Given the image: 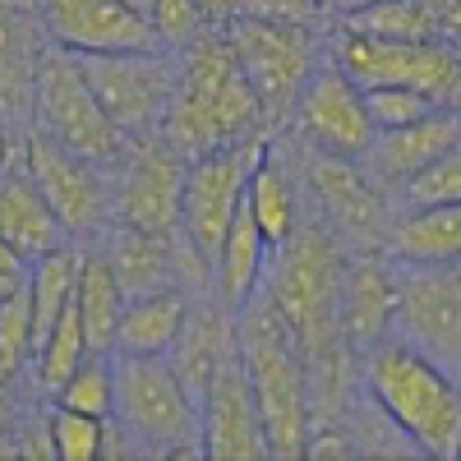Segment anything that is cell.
Masks as SVG:
<instances>
[{
    "mask_svg": "<svg viewBox=\"0 0 461 461\" xmlns=\"http://www.w3.org/2000/svg\"><path fill=\"white\" fill-rule=\"evenodd\" d=\"M199 10H203L208 28H230L245 14V0H199Z\"/></svg>",
    "mask_w": 461,
    "mask_h": 461,
    "instance_id": "obj_37",
    "label": "cell"
},
{
    "mask_svg": "<svg viewBox=\"0 0 461 461\" xmlns=\"http://www.w3.org/2000/svg\"><path fill=\"white\" fill-rule=\"evenodd\" d=\"M185 167L189 158L167 143V134H139L125 143L111 176V212L115 221L139 230H180L185 212Z\"/></svg>",
    "mask_w": 461,
    "mask_h": 461,
    "instance_id": "obj_11",
    "label": "cell"
},
{
    "mask_svg": "<svg viewBox=\"0 0 461 461\" xmlns=\"http://www.w3.org/2000/svg\"><path fill=\"white\" fill-rule=\"evenodd\" d=\"M51 447L56 461H97L111 452V420L69 411V406H51Z\"/></svg>",
    "mask_w": 461,
    "mask_h": 461,
    "instance_id": "obj_31",
    "label": "cell"
},
{
    "mask_svg": "<svg viewBox=\"0 0 461 461\" xmlns=\"http://www.w3.org/2000/svg\"><path fill=\"white\" fill-rule=\"evenodd\" d=\"M365 97H369V115L378 130H397V125H411L420 115L438 111L434 97L415 93V88H365Z\"/></svg>",
    "mask_w": 461,
    "mask_h": 461,
    "instance_id": "obj_35",
    "label": "cell"
},
{
    "mask_svg": "<svg viewBox=\"0 0 461 461\" xmlns=\"http://www.w3.org/2000/svg\"><path fill=\"white\" fill-rule=\"evenodd\" d=\"M93 356V341H88V328H84V314H79V300L51 323L47 337H37V351H32V378L47 397H56L60 383L79 369L84 360Z\"/></svg>",
    "mask_w": 461,
    "mask_h": 461,
    "instance_id": "obj_29",
    "label": "cell"
},
{
    "mask_svg": "<svg viewBox=\"0 0 461 461\" xmlns=\"http://www.w3.org/2000/svg\"><path fill=\"white\" fill-rule=\"evenodd\" d=\"M443 37H447V42H461V0L443 14Z\"/></svg>",
    "mask_w": 461,
    "mask_h": 461,
    "instance_id": "obj_39",
    "label": "cell"
},
{
    "mask_svg": "<svg viewBox=\"0 0 461 461\" xmlns=\"http://www.w3.org/2000/svg\"><path fill=\"white\" fill-rule=\"evenodd\" d=\"M397 263L369 249L360 258H346L341 277V341H351L356 351H369L374 341L393 337L397 323Z\"/></svg>",
    "mask_w": 461,
    "mask_h": 461,
    "instance_id": "obj_18",
    "label": "cell"
},
{
    "mask_svg": "<svg viewBox=\"0 0 461 461\" xmlns=\"http://www.w3.org/2000/svg\"><path fill=\"white\" fill-rule=\"evenodd\" d=\"M189 310H194V291H185V286L134 295L125 304L115 356H171V346L180 341V328H185Z\"/></svg>",
    "mask_w": 461,
    "mask_h": 461,
    "instance_id": "obj_24",
    "label": "cell"
},
{
    "mask_svg": "<svg viewBox=\"0 0 461 461\" xmlns=\"http://www.w3.org/2000/svg\"><path fill=\"white\" fill-rule=\"evenodd\" d=\"M84 79L93 84L102 111L130 139L162 134L180 88V51H111V56H79Z\"/></svg>",
    "mask_w": 461,
    "mask_h": 461,
    "instance_id": "obj_9",
    "label": "cell"
},
{
    "mask_svg": "<svg viewBox=\"0 0 461 461\" xmlns=\"http://www.w3.org/2000/svg\"><path fill=\"white\" fill-rule=\"evenodd\" d=\"M341 277L346 258L332 240V226L300 221V230L273 249L263 277V295L273 300V310L286 319L295 332L300 351L310 356V369L323 360H337L341 346Z\"/></svg>",
    "mask_w": 461,
    "mask_h": 461,
    "instance_id": "obj_4",
    "label": "cell"
},
{
    "mask_svg": "<svg viewBox=\"0 0 461 461\" xmlns=\"http://www.w3.org/2000/svg\"><path fill=\"white\" fill-rule=\"evenodd\" d=\"M226 32L230 51H236L245 79L254 84L267 121H277V115L295 111L304 84H310V74L319 69L314 65V32L304 28H282V23H263V19H249L240 14Z\"/></svg>",
    "mask_w": 461,
    "mask_h": 461,
    "instance_id": "obj_13",
    "label": "cell"
},
{
    "mask_svg": "<svg viewBox=\"0 0 461 461\" xmlns=\"http://www.w3.org/2000/svg\"><path fill=\"white\" fill-rule=\"evenodd\" d=\"M245 203H249V212L258 217V226H263V236H267V245H273V249H282L295 230H300V189H295V176H291L286 162H282L277 139L267 143L263 162L254 167V180H249Z\"/></svg>",
    "mask_w": 461,
    "mask_h": 461,
    "instance_id": "obj_25",
    "label": "cell"
},
{
    "mask_svg": "<svg viewBox=\"0 0 461 461\" xmlns=\"http://www.w3.org/2000/svg\"><path fill=\"white\" fill-rule=\"evenodd\" d=\"M84 245L69 240L42 258H32V282H28V295H32V323H37V337H47L51 323L74 304L79 295V277H84Z\"/></svg>",
    "mask_w": 461,
    "mask_h": 461,
    "instance_id": "obj_27",
    "label": "cell"
},
{
    "mask_svg": "<svg viewBox=\"0 0 461 461\" xmlns=\"http://www.w3.org/2000/svg\"><path fill=\"white\" fill-rule=\"evenodd\" d=\"M332 60L360 88H415L447 111H461V51L447 37H429V42H378V37L337 28Z\"/></svg>",
    "mask_w": 461,
    "mask_h": 461,
    "instance_id": "obj_7",
    "label": "cell"
},
{
    "mask_svg": "<svg viewBox=\"0 0 461 461\" xmlns=\"http://www.w3.org/2000/svg\"><path fill=\"white\" fill-rule=\"evenodd\" d=\"M240 351V319L236 310L217 295H194V310H189L185 328H180V341L171 346V365L176 374L185 378V388L203 397L208 383L217 378V369Z\"/></svg>",
    "mask_w": 461,
    "mask_h": 461,
    "instance_id": "obj_20",
    "label": "cell"
},
{
    "mask_svg": "<svg viewBox=\"0 0 461 461\" xmlns=\"http://www.w3.org/2000/svg\"><path fill=\"white\" fill-rule=\"evenodd\" d=\"M74 300H79V314H84L93 351L115 356V337H121V319H125L130 291L121 286V277H115V267L106 263L102 249L84 254V277H79V295H74Z\"/></svg>",
    "mask_w": 461,
    "mask_h": 461,
    "instance_id": "obj_26",
    "label": "cell"
},
{
    "mask_svg": "<svg viewBox=\"0 0 461 461\" xmlns=\"http://www.w3.org/2000/svg\"><path fill=\"white\" fill-rule=\"evenodd\" d=\"M393 337L461 378V263H397Z\"/></svg>",
    "mask_w": 461,
    "mask_h": 461,
    "instance_id": "obj_12",
    "label": "cell"
},
{
    "mask_svg": "<svg viewBox=\"0 0 461 461\" xmlns=\"http://www.w3.org/2000/svg\"><path fill=\"white\" fill-rule=\"evenodd\" d=\"M369 5H378V0H328V10H332L337 19H346V14H360V10H369Z\"/></svg>",
    "mask_w": 461,
    "mask_h": 461,
    "instance_id": "obj_38",
    "label": "cell"
},
{
    "mask_svg": "<svg viewBox=\"0 0 461 461\" xmlns=\"http://www.w3.org/2000/svg\"><path fill=\"white\" fill-rule=\"evenodd\" d=\"M28 176L37 180V189L47 194V203L56 208V217L65 221L69 240H102L115 226L111 212V176L106 167L69 152L65 143H56L42 130H28L19 139Z\"/></svg>",
    "mask_w": 461,
    "mask_h": 461,
    "instance_id": "obj_10",
    "label": "cell"
},
{
    "mask_svg": "<svg viewBox=\"0 0 461 461\" xmlns=\"http://www.w3.org/2000/svg\"><path fill=\"white\" fill-rule=\"evenodd\" d=\"M456 51H461V42H456Z\"/></svg>",
    "mask_w": 461,
    "mask_h": 461,
    "instance_id": "obj_43",
    "label": "cell"
},
{
    "mask_svg": "<svg viewBox=\"0 0 461 461\" xmlns=\"http://www.w3.org/2000/svg\"><path fill=\"white\" fill-rule=\"evenodd\" d=\"M369 406L388 420L420 456H452L461 434V378L420 356L402 337H383L365 351Z\"/></svg>",
    "mask_w": 461,
    "mask_h": 461,
    "instance_id": "obj_2",
    "label": "cell"
},
{
    "mask_svg": "<svg viewBox=\"0 0 461 461\" xmlns=\"http://www.w3.org/2000/svg\"><path fill=\"white\" fill-rule=\"evenodd\" d=\"M383 254L393 263H461V203L406 208L388 221Z\"/></svg>",
    "mask_w": 461,
    "mask_h": 461,
    "instance_id": "obj_22",
    "label": "cell"
},
{
    "mask_svg": "<svg viewBox=\"0 0 461 461\" xmlns=\"http://www.w3.org/2000/svg\"><path fill=\"white\" fill-rule=\"evenodd\" d=\"M267 143H273L267 134H254V139H240V143L199 152V158H189V167H185V212H180V230L194 240V249H199L208 263H217L230 221H236L240 208H245L254 167L263 162Z\"/></svg>",
    "mask_w": 461,
    "mask_h": 461,
    "instance_id": "obj_8",
    "label": "cell"
},
{
    "mask_svg": "<svg viewBox=\"0 0 461 461\" xmlns=\"http://www.w3.org/2000/svg\"><path fill=\"white\" fill-rule=\"evenodd\" d=\"M42 32L69 56L162 51V32L130 0H42Z\"/></svg>",
    "mask_w": 461,
    "mask_h": 461,
    "instance_id": "obj_15",
    "label": "cell"
},
{
    "mask_svg": "<svg viewBox=\"0 0 461 461\" xmlns=\"http://www.w3.org/2000/svg\"><path fill=\"white\" fill-rule=\"evenodd\" d=\"M461 139V111H429L411 125L397 130H378L374 148L365 152V171L383 185V189H402L406 180H415L429 162H438L443 152Z\"/></svg>",
    "mask_w": 461,
    "mask_h": 461,
    "instance_id": "obj_19",
    "label": "cell"
},
{
    "mask_svg": "<svg viewBox=\"0 0 461 461\" xmlns=\"http://www.w3.org/2000/svg\"><path fill=\"white\" fill-rule=\"evenodd\" d=\"M0 240L23 249L28 258H42V254L69 245L65 221L56 217V208L47 203V194L28 176L19 139H14V162H10L5 180H0Z\"/></svg>",
    "mask_w": 461,
    "mask_h": 461,
    "instance_id": "obj_21",
    "label": "cell"
},
{
    "mask_svg": "<svg viewBox=\"0 0 461 461\" xmlns=\"http://www.w3.org/2000/svg\"><path fill=\"white\" fill-rule=\"evenodd\" d=\"M130 5H139V10L148 14V10H152V0H130Z\"/></svg>",
    "mask_w": 461,
    "mask_h": 461,
    "instance_id": "obj_41",
    "label": "cell"
},
{
    "mask_svg": "<svg viewBox=\"0 0 461 461\" xmlns=\"http://www.w3.org/2000/svg\"><path fill=\"white\" fill-rule=\"evenodd\" d=\"M28 111H32V130L51 134L56 143H65L69 152H79V158L97 167H115L130 143V134L102 111L93 84L84 79L79 56H69L60 47L37 56Z\"/></svg>",
    "mask_w": 461,
    "mask_h": 461,
    "instance_id": "obj_6",
    "label": "cell"
},
{
    "mask_svg": "<svg viewBox=\"0 0 461 461\" xmlns=\"http://www.w3.org/2000/svg\"><path fill=\"white\" fill-rule=\"evenodd\" d=\"M148 19H152V28L162 32L167 51H185L189 42H199V37L208 32V19L199 10V0H152Z\"/></svg>",
    "mask_w": 461,
    "mask_h": 461,
    "instance_id": "obj_34",
    "label": "cell"
},
{
    "mask_svg": "<svg viewBox=\"0 0 461 461\" xmlns=\"http://www.w3.org/2000/svg\"><path fill=\"white\" fill-rule=\"evenodd\" d=\"M245 14L263 23H282V28H304L314 32L319 19L328 14V0H245Z\"/></svg>",
    "mask_w": 461,
    "mask_h": 461,
    "instance_id": "obj_36",
    "label": "cell"
},
{
    "mask_svg": "<svg viewBox=\"0 0 461 461\" xmlns=\"http://www.w3.org/2000/svg\"><path fill=\"white\" fill-rule=\"evenodd\" d=\"M32 351H37L32 295L28 291L0 295V369H5V378H14L23 365H32Z\"/></svg>",
    "mask_w": 461,
    "mask_h": 461,
    "instance_id": "obj_32",
    "label": "cell"
},
{
    "mask_svg": "<svg viewBox=\"0 0 461 461\" xmlns=\"http://www.w3.org/2000/svg\"><path fill=\"white\" fill-rule=\"evenodd\" d=\"M51 402L56 406H69V411H84V415H97V420H111L115 415V356L93 351L56 388Z\"/></svg>",
    "mask_w": 461,
    "mask_h": 461,
    "instance_id": "obj_30",
    "label": "cell"
},
{
    "mask_svg": "<svg viewBox=\"0 0 461 461\" xmlns=\"http://www.w3.org/2000/svg\"><path fill=\"white\" fill-rule=\"evenodd\" d=\"M267 263H273V245H267L258 217H254L249 203H245L240 217L230 221L226 240H221V254H217V263H212V286H217V295L230 304V310H245V304L263 291Z\"/></svg>",
    "mask_w": 461,
    "mask_h": 461,
    "instance_id": "obj_23",
    "label": "cell"
},
{
    "mask_svg": "<svg viewBox=\"0 0 461 461\" xmlns=\"http://www.w3.org/2000/svg\"><path fill=\"white\" fill-rule=\"evenodd\" d=\"M300 180H304V194L323 212V221L332 226V236L341 230V236L360 240L365 249H383L393 217H388V203H383V185L365 171V162L314 152L304 162Z\"/></svg>",
    "mask_w": 461,
    "mask_h": 461,
    "instance_id": "obj_16",
    "label": "cell"
},
{
    "mask_svg": "<svg viewBox=\"0 0 461 461\" xmlns=\"http://www.w3.org/2000/svg\"><path fill=\"white\" fill-rule=\"evenodd\" d=\"M263 125H267V111L254 84L245 79L226 32L208 28L199 42L180 51V88L162 130L167 143L180 158H199V152L263 134Z\"/></svg>",
    "mask_w": 461,
    "mask_h": 461,
    "instance_id": "obj_1",
    "label": "cell"
},
{
    "mask_svg": "<svg viewBox=\"0 0 461 461\" xmlns=\"http://www.w3.org/2000/svg\"><path fill=\"white\" fill-rule=\"evenodd\" d=\"M199 420H203V456H212V461L273 456L267 425H263V411H258V397H254V383H249L240 351L217 369L208 393L199 397Z\"/></svg>",
    "mask_w": 461,
    "mask_h": 461,
    "instance_id": "obj_17",
    "label": "cell"
},
{
    "mask_svg": "<svg viewBox=\"0 0 461 461\" xmlns=\"http://www.w3.org/2000/svg\"><path fill=\"white\" fill-rule=\"evenodd\" d=\"M111 425L143 456H203L199 397L185 388L171 356H115Z\"/></svg>",
    "mask_w": 461,
    "mask_h": 461,
    "instance_id": "obj_5",
    "label": "cell"
},
{
    "mask_svg": "<svg viewBox=\"0 0 461 461\" xmlns=\"http://www.w3.org/2000/svg\"><path fill=\"white\" fill-rule=\"evenodd\" d=\"M434 5H438V14H447V10L456 5V0H434Z\"/></svg>",
    "mask_w": 461,
    "mask_h": 461,
    "instance_id": "obj_40",
    "label": "cell"
},
{
    "mask_svg": "<svg viewBox=\"0 0 461 461\" xmlns=\"http://www.w3.org/2000/svg\"><path fill=\"white\" fill-rule=\"evenodd\" d=\"M402 208H434V203H461V139L443 152L438 162H429L415 180L397 189Z\"/></svg>",
    "mask_w": 461,
    "mask_h": 461,
    "instance_id": "obj_33",
    "label": "cell"
},
{
    "mask_svg": "<svg viewBox=\"0 0 461 461\" xmlns=\"http://www.w3.org/2000/svg\"><path fill=\"white\" fill-rule=\"evenodd\" d=\"M295 121H300V134L314 143V152H328V158L365 162V152L378 139L365 88L337 60L310 74V84H304L295 102Z\"/></svg>",
    "mask_w": 461,
    "mask_h": 461,
    "instance_id": "obj_14",
    "label": "cell"
},
{
    "mask_svg": "<svg viewBox=\"0 0 461 461\" xmlns=\"http://www.w3.org/2000/svg\"><path fill=\"white\" fill-rule=\"evenodd\" d=\"M452 461H461V434H456V452H452Z\"/></svg>",
    "mask_w": 461,
    "mask_h": 461,
    "instance_id": "obj_42",
    "label": "cell"
},
{
    "mask_svg": "<svg viewBox=\"0 0 461 461\" xmlns=\"http://www.w3.org/2000/svg\"><path fill=\"white\" fill-rule=\"evenodd\" d=\"M341 28L378 37V42H429V37H443V14L434 0H378L360 14H346Z\"/></svg>",
    "mask_w": 461,
    "mask_h": 461,
    "instance_id": "obj_28",
    "label": "cell"
},
{
    "mask_svg": "<svg viewBox=\"0 0 461 461\" xmlns=\"http://www.w3.org/2000/svg\"><path fill=\"white\" fill-rule=\"evenodd\" d=\"M240 319V360L249 369L254 397L267 425V447L273 456H310L314 443V369L310 356L300 351L295 332L273 310L263 291L236 310Z\"/></svg>",
    "mask_w": 461,
    "mask_h": 461,
    "instance_id": "obj_3",
    "label": "cell"
}]
</instances>
